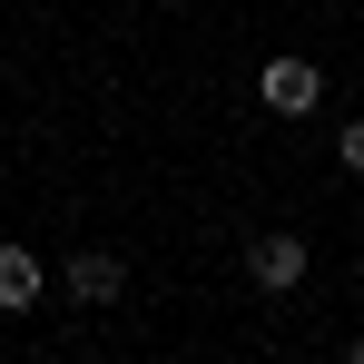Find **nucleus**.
Wrapping results in <instances>:
<instances>
[{"label":"nucleus","mask_w":364,"mask_h":364,"mask_svg":"<svg viewBox=\"0 0 364 364\" xmlns=\"http://www.w3.org/2000/svg\"><path fill=\"white\" fill-rule=\"evenodd\" d=\"M246 276H256L266 296H296V286H305V237H296V227L256 237V246H246Z\"/></svg>","instance_id":"nucleus-1"},{"label":"nucleus","mask_w":364,"mask_h":364,"mask_svg":"<svg viewBox=\"0 0 364 364\" xmlns=\"http://www.w3.org/2000/svg\"><path fill=\"white\" fill-rule=\"evenodd\" d=\"M119 286H128V266L109 256V246H79V256L60 266V296L69 305H119Z\"/></svg>","instance_id":"nucleus-2"},{"label":"nucleus","mask_w":364,"mask_h":364,"mask_svg":"<svg viewBox=\"0 0 364 364\" xmlns=\"http://www.w3.org/2000/svg\"><path fill=\"white\" fill-rule=\"evenodd\" d=\"M256 99H266V109H286V119H305V109L325 99V69H315V60H266Z\"/></svg>","instance_id":"nucleus-3"},{"label":"nucleus","mask_w":364,"mask_h":364,"mask_svg":"<svg viewBox=\"0 0 364 364\" xmlns=\"http://www.w3.org/2000/svg\"><path fill=\"white\" fill-rule=\"evenodd\" d=\"M40 286H50V276H40V256H30V246H0V315L40 305Z\"/></svg>","instance_id":"nucleus-4"},{"label":"nucleus","mask_w":364,"mask_h":364,"mask_svg":"<svg viewBox=\"0 0 364 364\" xmlns=\"http://www.w3.org/2000/svg\"><path fill=\"white\" fill-rule=\"evenodd\" d=\"M335 158H345V168H355V178H364V119L345 128V138H335Z\"/></svg>","instance_id":"nucleus-5"}]
</instances>
